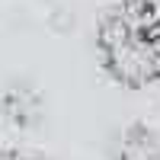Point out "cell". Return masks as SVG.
Masks as SVG:
<instances>
[{
	"mask_svg": "<svg viewBox=\"0 0 160 160\" xmlns=\"http://www.w3.org/2000/svg\"><path fill=\"white\" fill-rule=\"evenodd\" d=\"M99 51L109 74L125 87H144L160 77V26L154 10L131 7L122 16L106 19Z\"/></svg>",
	"mask_w": 160,
	"mask_h": 160,
	"instance_id": "6da1fadb",
	"label": "cell"
},
{
	"mask_svg": "<svg viewBox=\"0 0 160 160\" xmlns=\"http://www.w3.org/2000/svg\"><path fill=\"white\" fill-rule=\"evenodd\" d=\"M118 160H160V138L148 128H131L118 144Z\"/></svg>",
	"mask_w": 160,
	"mask_h": 160,
	"instance_id": "7a4b0ae2",
	"label": "cell"
},
{
	"mask_svg": "<svg viewBox=\"0 0 160 160\" xmlns=\"http://www.w3.org/2000/svg\"><path fill=\"white\" fill-rule=\"evenodd\" d=\"M0 160H42V157H35V154H22V151H13V154H3Z\"/></svg>",
	"mask_w": 160,
	"mask_h": 160,
	"instance_id": "277c9868",
	"label": "cell"
},
{
	"mask_svg": "<svg viewBox=\"0 0 160 160\" xmlns=\"http://www.w3.org/2000/svg\"><path fill=\"white\" fill-rule=\"evenodd\" d=\"M3 109H7V115L13 118V122L29 125V122H35V115H38V99H35L32 90L13 87V90L7 93V99H3Z\"/></svg>",
	"mask_w": 160,
	"mask_h": 160,
	"instance_id": "3957f363",
	"label": "cell"
}]
</instances>
